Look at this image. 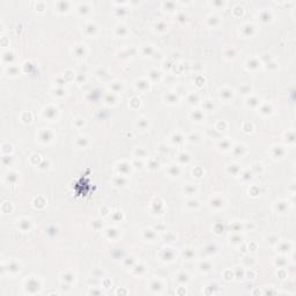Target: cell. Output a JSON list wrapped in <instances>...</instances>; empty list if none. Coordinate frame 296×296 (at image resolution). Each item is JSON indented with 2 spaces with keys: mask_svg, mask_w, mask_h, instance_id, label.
Here are the masks:
<instances>
[{
  "mask_svg": "<svg viewBox=\"0 0 296 296\" xmlns=\"http://www.w3.org/2000/svg\"><path fill=\"white\" fill-rule=\"evenodd\" d=\"M246 104H248L249 106H259V101L257 100L256 97H253V98H248V100H246Z\"/></svg>",
  "mask_w": 296,
  "mask_h": 296,
  "instance_id": "53",
  "label": "cell"
},
{
  "mask_svg": "<svg viewBox=\"0 0 296 296\" xmlns=\"http://www.w3.org/2000/svg\"><path fill=\"white\" fill-rule=\"evenodd\" d=\"M212 6H214V7H225L226 6V2L225 1H212V2H210Z\"/></svg>",
  "mask_w": 296,
  "mask_h": 296,
  "instance_id": "58",
  "label": "cell"
},
{
  "mask_svg": "<svg viewBox=\"0 0 296 296\" xmlns=\"http://www.w3.org/2000/svg\"><path fill=\"white\" fill-rule=\"evenodd\" d=\"M116 168H117V170H118V172H119L121 175L127 176L131 172L132 164H130V163H127V162H124V161H123V162H119Z\"/></svg>",
  "mask_w": 296,
  "mask_h": 296,
  "instance_id": "7",
  "label": "cell"
},
{
  "mask_svg": "<svg viewBox=\"0 0 296 296\" xmlns=\"http://www.w3.org/2000/svg\"><path fill=\"white\" fill-rule=\"evenodd\" d=\"M144 237H145L146 240H148V241L155 240L156 238L155 231L152 230V229H146V230H144Z\"/></svg>",
  "mask_w": 296,
  "mask_h": 296,
  "instance_id": "33",
  "label": "cell"
},
{
  "mask_svg": "<svg viewBox=\"0 0 296 296\" xmlns=\"http://www.w3.org/2000/svg\"><path fill=\"white\" fill-rule=\"evenodd\" d=\"M210 205L213 208H221L225 206V200L221 198V197H214L212 198L211 201H210Z\"/></svg>",
  "mask_w": 296,
  "mask_h": 296,
  "instance_id": "16",
  "label": "cell"
},
{
  "mask_svg": "<svg viewBox=\"0 0 296 296\" xmlns=\"http://www.w3.org/2000/svg\"><path fill=\"white\" fill-rule=\"evenodd\" d=\"M38 140L43 144H49L53 140V132L50 129H40L38 133Z\"/></svg>",
  "mask_w": 296,
  "mask_h": 296,
  "instance_id": "3",
  "label": "cell"
},
{
  "mask_svg": "<svg viewBox=\"0 0 296 296\" xmlns=\"http://www.w3.org/2000/svg\"><path fill=\"white\" fill-rule=\"evenodd\" d=\"M5 181L8 184H15L19 181V174L16 171H8L5 175Z\"/></svg>",
  "mask_w": 296,
  "mask_h": 296,
  "instance_id": "11",
  "label": "cell"
},
{
  "mask_svg": "<svg viewBox=\"0 0 296 296\" xmlns=\"http://www.w3.org/2000/svg\"><path fill=\"white\" fill-rule=\"evenodd\" d=\"M56 7H57V10L59 13H67L70 10L71 4L68 1H57L56 2Z\"/></svg>",
  "mask_w": 296,
  "mask_h": 296,
  "instance_id": "14",
  "label": "cell"
},
{
  "mask_svg": "<svg viewBox=\"0 0 296 296\" xmlns=\"http://www.w3.org/2000/svg\"><path fill=\"white\" fill-rule=\"evenodd\" d=\"M155 30H157V31H166L167 29H168V25H167L166 22L164 21H157L155 23Z\"/></svg>",
  "mask_w": 296,
  "mask_h": 296,
  "instance_id": "34",
  "label": "cell"
},
{
  "mask_svg": "<svg viewBox=\"0 0 296 296\" xmlns=\"http://www.w3.org/2000/svg\"><path fill=\"white\" fill-rule=\"evenodd\" d=\"M75 142H76V145L79 146V147H83V148L89 145V140H88V138H87V136H78V138H76V140H75Z\"/></svg>",
  "mask_w": 296,
  "mask_h": 296,
  "instance_id": "26",
  "label": "cell"
},
{
  "mask_svg": "<svg viewBox=\"0 0 296 296\" xmlns=\"http://www.w3.org/2000/svg\"><path fill=\"white\" fill-rule=\"evenodd\" d=\"M206 22H207V25H213V27H215V25H219L221 23V20L220 17L217 15H215V14H211V15H208L207 17H206Z\"/></svg>",
  "mask_w": 296,
  "mask_h": 296,
  "instance_id": "17",
  "label": "cell"
},
{
  "mask_svg": "<svg viewBox=\"0 0 296 296\" xmlns=\"http://www.w3.org/2000/svg\"><path fill=\"white\" fill-rule=\"evenodd\" d=\"M199 268L201 272H208L212 270V264L210 261H201L199 264Z\"/></svg>",
  "mask_w": 296,
  "mask_h": 296,
  "instance_id": "38",
  "label": "cell"
},
{
  "mask_svg": "<svg viewBox=\"0 0 296 296\" xmlns=\"http://www.w3.org/2000/svg\"><path fill=\"white\" fill-rule=\"evenodd\" d=\"M76 10L80 13L81 15H86L87 13H89L90 7H89V5L87 2H80L79 5L76 6Z\"/></svg>",
  "mask_w": 296,
  "mask_h": 296,
  "instance_id": "19",
  "label": "cell"
},
{
  "mask_svg": "<svg viewBox=\"0 0 296 296\" xmlns=\"http://www.w3.org/2000/svg\"><path fill=\"white\" fill-rule=\"evenodd\" d=\"M161 288H162V283H161L160 280H153L151 282V289L154 290L155 289L156 291H160Z\"/></svg>",
  "mask_w": 296,
  "mask_h": 296,
  "instance_id": "42",
  "label": "cell"
},
{
  "mask_svg": "<svg viewBox=\"0 0 296 296\" xmlns=\"http://www.w3.org/2000/svg\"><path fill=\"white\" fill-rule=\"evenodd\" d=\"M116 101H117V98H116V96L113 95V93H111L110 94H108L106 97V102L108 103V104H115Z\"/></svg>",
  "mask_w": 296,
  "mask_h": 296,
  "instance_id": "50",
  "label": "cell"
},
{
  "mask_svg": "<svg viewBox=\"0 0 296 296\" xmlns=\"http://www.w3.org/2000/svg\"><path fill=\"white\" fill-rule=\"evenodd\" d=\"M221 98H223L225 101H229L234 97V90L230 89V88H223V89H220V93H219Z\"/></svg>",
  "mask_w": 296,
  "mask_h": 296,
  "instance_id": "13",
  "label": "cell"
},
{
  "mask_svg": "<svg viewBox=\"0 0 296 296\" xmlns=\"http://www.w3.org/2000/svg\"><path fill=\"white\" fill-rule=\"evenodd\" d=\"M225 56H226V58H228V59H234L236 56L235 49H234V48H228L227 51L225 52Z\"/></svg>",
  "mask_w": 296,
  "mask_h": 296,
  "instance_id": "44",
  "label": "cell"
},
{
  "mask_svg": "<svg viewBox=\"0 0 296 296\" xmlns=\"http://www.w3.org/2000/svg\"><path fill=\"white\" fill-rule=\"evenodd\" d=\"M115 33L117 36H125L127 34V29H126V27L124 25H116Z\"/></svg>",
  "mask_w": 296,
  "mask_h": 296,
  "instance_id": "29",
  "label": "cell"
},
{
  "mask_svg": "<svg viewBox=\"0 0 296 296\" xmlns=\"http://www.w3.org/2000/svg\"><path fill=\"white\" fill-rule=\"evenodd\" d=\"M174 257H175V251H174V249H170V248L162 249L160 253V258L163 261H172L174 260Z\"/></svg>",
  "mask_w": 296,
  "mask_h": 296,
  "instance_id": "5",
  "label": "cell"
},
{
  "mask_svg": "<svg viewBox=\"0 0 296 296\" xmlns=\"http://www.w3.org/2000/svg\"><path fill=\"white\" fill-rule=\"evenodd\" d=\"M230 242L233 244H236V243H241L242 242V237L240 235H235L230 237Z\"/></svg>",
  "mask_w": 296,
  "mask_h": 296,
  "instance_id": "57",
  "label": "cell"
},
{
  "mask_svg": "<svg viewBox=\"0 0 296 296\" xmlns=\"http://www.w3.org/2000/svg\"><path fill=\"white\" fill-rule=\"evenodd\" d=\"M190 117L196 121H201L204 119V113L201 112V110H193L190 113Z\"/></svg>",
  "mask_w": 296,
  "mask_h": 296,
  "instance_id": "24",
  "label": "cell"
},
{
  "mask_svg": "<svg viewBox=\"0 0 296 296\" xmlns=\"http://www.w3.org/2000/svg\"><path fill=\"white\" fill-rule=\"evenodd\" d=\"M55 95H57V96H64V95H65V90H64V89H61V88H59V89L55 90Z\"/></svg>",
  "mask_w": 296,
  "mask_h": 296,
  "instance_id": "62",
  "label": "cell"
},
{
  "mask_svg": "<svg viewBox=\"0 0 296 296\" xmlns=\"http://www.w3.org/2000/svg\"><path fill=\"white\" fill-rule=\"evenodd\" d=\"M187 139L191 142H198V141H200V136H198L197 133H191L190 136H187Z\"/></svg>",
  "mask_w": 296,
  "mask_h": 296,
  "instance_id": "54",
  "label": "cell"
},
{
  "mask_svg": "<svg viewBox=\"0 0 296 296\" xmlns=\"http://www.w3.org/2000/svg\"><path fill=\"white\" fill-rule=\"evenodd\" d=\"M202 106H204V109L205 110H213L214 109V103H213V101H205L204 102V104H202Z\"/></svg>",
  "mask_w": 296,
  "mask_h": 296,
  "instance_id": "52",
  "label": "cell"
},
{
  "mask_svg": "<svg viewBox=\"0 0 296 296\" xmlns=\"http://www.w3.org/2000/svg\"><path fill=\"white\" fill-rule=\"evenodd\" d=\"M186 206L190 207V208H197V207L199 206V201L197 200V199H194V198H191V199H189Z\"/></svg>",
  "mask_w": 296,
  "mask_h": 296,
  "instance_id": "48",
  "label": "cell"
},
{
  "mask_svg": "<svg viewBox=\"0 0 296 296\" xmlns=\"http://www.w3.org/2000/svg\"><path fill=\"white\" fill-rule=\"evenodd\" d=\"M159 166H160V163H159V161L155 160V159H151V160H149V162H148V168H149V169H152V170L157 169V168H159Z\"/></svg>",
  "mask_w": 296,
  "mask_h": 296,
  "instance_id": "46",
  "label": "cell"
},
{
  "mask_svg": "<svg viewBox=\"0 0 296 296\" xmlns=\"http://www.w3.org/2000/svg\"><path fill=\"white\" fill-rule=\"evenodd\" d=\"M217 146H219L220 149H223V151H228V149L231 148V144L228 139H222V140H220L219 144H217Z\"/></svg>",
  "mask_w": 296,
  "mask_h": 296,
  "instance_id": "27",
  "label": "cell"
},
{
  "mask_svg": "<svg viewBox=\"0 0 296 296\" xmlns=\"http://www.w3.org/2000/svg\"><path fill=\"white\" fill-rule=\"evenodd\" d=\"M184 255H186V257H187V258H189V259H191V258H192V257L194 256V253H193V252H192V251H189V250H186L185 252H184Z\"/></svg>",
  "mask_w": 296,
  "mask_h": 296,
  "instance_id": "64",
  "label": "cell"
},
{
  "mask_svg": "<svg viewBox=\"0 0 296 296\" xmlns=\"http://www.w3.org/2000/svg\"><path fill=\"white\" fill-rule=\"evenodd\" d=\"M111 89H112V93H115V94H121V91H123V89H124V87H123V83H121V82L115 81V82L111 85Z\"/></svg>",
  "mask_w": 296,
  "mask_h": 296,
  "instance_id": "25",
  "label": "cell"
},
{
  "mask_svg": "<svg viewBox=\"0 0 296 296\" xmlns=\"http://www.w3.org/2000/svg\"><path fill=\"white\" fill-rule=\"evenodd\" d=\"M136 127H139L140 130L145 131L146 129L148 127V121L145 119V118H140V119H138V121L136 123Z\"/></svg>",
  "mask_w": 296,
  "mask_h": 296,
  "instance_id": "35",
  "label": "cell"
},
{
  "mask_svg": "<svg viewBox=\"0 0 296 296\" xmlns=\"http://www.w3.org/2000/svg\"><path fill=\"white\" fill-rule=\"evenodd\" d=\"M36 8L38 12H43L45 10V4L44 2H36Z\"/></svg>",
  "mask_w": 296,
  "mask_h": 296,
  "instance_id": "60",
  "label": "cell"
},
{
  "mask_svg": "<svg viewBox=\"0 0 296 296\" xmlns=\"http://www.w3.org/2000/svg\"><path fill=\"white\" fill-rule=\"evenodd\" d=\"M12 152H13V146L10 145V142H2V145H1L2 155H10Z\"/></svg>",
  "mask_w": 296,
  "mask_h": 296,
  "instance_id": "23",
  "label": "cell"
},
{
  "mask_svg": "<svg viewBox=\"0 0 296 296\" xmlns=\"http://www.w3.org/2000/svg\"><path fill=\"white\" fill-rule=\"evenodd\" d=\"M21 121L23 123H30L31 121V113L30 112H23L21 116Z\"/></svg>",
  "mask_w": 296,
  "mask_h": 296,
  "instance_id": "51",
  "label": "cell"
},
{
  "mask_svg": "<svg viewBox=\"0 0 296 296\" xmlns=\"http://www.w3.org/2000/svg\"><path fill=\"white\" fill-rule=\"evenodd\" d=\"M134 154H136V156L139 159V157H144V156L146 155V151L145 149H142V148H136V152H134Z\"/></svg>",
  "mask_w": 296,
  "mask_h": 296,
  "instance_id": "55",
  "label": "cell"
},
{
  "mask_svg": "<svg viewBox=\"0 0 296 296\" xmlns=\"http://www.w3.org/2000/svg\"><path fill=\"white\" fill-rule=\"evenodd\" d=\"M272 19V13L270 12V10H264L260 12V20L264 21V22H268V21H271Z\"/></svg>",
  "mask_w": 296,
  "mask_h": 296,
  "instance_id": "31",
  "label": "cell"
},
{
  "mask_svg": "<svg viewBox=\"0 0 296 296\" xmlns=\"http://www.w3.org/2000/svg\"><path fill=\"white\" fill-rule=\"evenodd\" d=\"M6 74L8 76H16L20 72V68L16 65H8L6 67Z\"/></svg>",
  "mask_w": 296,
  "mask_h": 296,
  "instance_id": "18",
  "label": "cell"
},
{
  "mask_svg": "<svg viewBox=\"0 0 296 296\" xmlns=\"http://www.w3.org/2000/svg\"><path fill=\"white\" fill-rule=\"evenodd\" d=\"M233 151H234V154L235 155H238V156H243L244 154H245L246 152V148L244 145H241V144H238V145H236L234 148H233Z\"/></svg>",
  "mask_w": 296,
  "mask_h": 296,
  "instance_id": "22",
  "label": "cell"
},
{
  "mask_svg": "<svg viewBox=\"0 0 296 296\" xmlns=\"http://www.w3.org/2000/svg\"><path fill=\"white\" fill-rule=\"evenodd\" d=\"M17 227L22 231H29L31 228V221L28 217H21L20 220H17Z\"/></svg>",
  "mask_w": 296,
  "mask_h": 296,
  "instance_id": "8",
  "label": "cell"
},
{
  "mask_svg": "<svg viewBox=\"0 0 296 296\" xmlns=\"http://www.w3.org/2000/svg\"><path fill=\"white\" fill-rule=\"evenodd\" d=\"M198 98H199V96L197 95L196 93H191L190 96H189V101H190V103H192V101L197 102V101H198ZM194 102H193V103H194Z\"/></svg>",
  "mask_w": 296,
  "mask_h": 296,
  "instance_id": "59",
  "label": "cell"
},
{
  "mask_svg": "<svg viewBox=\"0 0 296 296\" xmlns=\"http://www.w3.org/2000/svg\"><path fill=\"white\" fill-rule=\"evenodd\" d=\"M164 100L168 102V103H171V104H175L178 102V97L176 94H172V93H168L164 95Z\"/></svg>",
  "mask_w": 296,
  "mask_h": 296,
  "instance_id": "30",
  "label": "cell"
},
{
  "mask_svg": "<svg viewBox=\"0 0 296 296\" xmlns=\"http://www.w3.org/2000/svg\"><path fill=\"white\" fill-rule=\"evenodd\" d=\"M259 65H260V63H259V60L257 58H250L249 60L246 61L248 70H256V68L259 67Z\"/></svg>",
  "mask_w": 296,
  "mask_h": 296,
  "instance_id": "20",
  "label": "cell"
},
{
  "mask_svg": "<svg viewBox=\"0 0 296 296\" xmlns=\"http://www.w3.org/2000/svg\"><path fill=\"white\" fill-rule=\"evenodd\" d=\"M85 123H86L85 119H83V118H81V117H78L75 121H74V124H75L78 127H82V126L85 125Z\"/></svg>",
  "mask_w": 296,
  "mask_h": 296,
  "instance_id": "56",
  "label": "cell"
},
{
  "mask_svg": "<svg viewBox=\"0 0 296 296\" xmlns=\"http://www.w3.org/2000/svg\"><path fill=\"white\" fill-rule=\"evenodd\" d=\"M96 31H97V25H96L95 22H93V21H89V22H87L85 25V33L87 34L88 36H94L96 34Z\"/></svg>",
  "mask_w": 296,
  "mask_h": 296,
  "instance_id": "9",
  "label": "cell"
},
{
  "mask_svg": "<svg viewBox=\"0 0 296 296\" xmlns=\"http://www.w3.org/2000/svg\"><path fill=\"white\" fill-rule=\"evenodd\" d=\"M228 171H229L230 174H233L234 176H237L238 175V171H240V168H238L237 164H230L229 168H228Z\"/></svg>",
  "mask_w": 296,
  "mask_h": 296,
  "instance_id": "49",
  "label": "cell"
},
{
  "mask_svg": "<svg viewBox=\"0 0 296 296\" xmlns=\"http://www.w3.org/2000/svg\"><path fill=\"white\" fill-rule=\"evenodd\" d=\"M93 226H94L95 229H100L101 227H102V223H101L100 220H95L94 222H93Z\"/></svg>",
  "mask_w": 296,
  "mask_h": 296,
  "instance_id": "61",
  "label": "cell"
},
{
  "mask_svg": "<svg viewBox=\"0 0 296 296\" xmlns=\"http://www.w3.org/2000/svg\"><path fill=\"white\" fill-rule=\"evenodd\" d=\"M40 283L38 282V280L37 279H34V278H28L27 280H25V290L29 291V293H33V288L35 289V291H38V289H40Z\"/></svg>",
  "mask_w": 296,
  "mask_h": 296,
  "instance_id": "4",
  "label": "cell"
},
{
  "mask_svg": "<svg viewBox=\"0 0 296 296\" xmlns=\"http://www.w3.org/2000/svg\"><path fill=\"white\" fill-rule=\"evenodd\" d=\"M58 113H59L58 109L53 106H45V108L43 109V111H42L43 117H44L45 119H49V121H53V119H56V118L58 117Z\"/></svg>",
  "mask_w": 296,
  "mask_h": 296,
  "instance_id": "2",
  "label": "cell"
},
{
  "mask_svg": "<svg viewBox=\"0 0 296 296\" xmlns=\"http://www.w3.org/2000/svg\"><path fill=\"white\" fill-rule=\"evenodd\" d=\"M184 192H185L187 196H193L197 192V186L193 185V184H187V185H185V187H184Z\"/></svg>",
  "mask_w": 296,
  "mask_h": 296,
  "instance_id": "32",
  "label": "cell"
},
{
  "mask_svg": "<svg viewBox=\"0 0 296 296\" xmlns=\"http://www.w3.org/2000/svg\"><path fill=\"white\" fill-rule=\"evenodd\" d=\"M179 174H181V168H179V166H176V164L170 166V168H169V175L172 176V177H177Z\"/></svg>",
  "mask_w": 296,
  "mask_h": 296,
  "instance_id": "36",
  "label": "cell"
},
{
  "mask_svg": "<svg viewBox=\"0 0 296 296\" xmlns=\"http://www.w3.org/2000/svg\"><path fill=\"white\" fill-rule=\"evenodd\" d=\"M113 183H115V185L117 186H126V184H127V178H126V176L124 175L116 176L115 179H113Z\"/></svg>",
  "mask_w": 296,
  "mask_h": 296,
  "instance_id": "21",
  "label": "cell"
},
{
  "mask_svg": "<svg viewBox=\"0 0 296 296\" xmlns=\"http://www.w3.org/2000/svg\"><path fill=\"white\" fill-rule=\"evenodd\" d=\"M177 280L179 281V282H187V281L190 280V279H189V274L185 273V272H182V273H179L178 276H177Z\"/></svg>",
  "mask_w": 296,
  "mask_h": 296,
  "instance_id": "47",
  "label": "cell"
},
{
  "mask_svg": "<svg viewBox=\"0 0 296 296\" xmlns=\"http://www.w3.org/2000/svg\"><path fill=\"white\" fill-rule=\"evenodd\" d=\"M162 6H163V8L164 10H175L176 7V2H174V1H164V2H162Z\"/></svg>",
  "mask_w": 296,
  "mask_h": 296,
  "instance_id": "43",
  "label": "cell"
},
{
  "mask_svg": "<svg viewBox=\"0 0 296 296\" xmlns=\"http://www.w3.org/2000/svg\"><path fill=\"white\" fill-rule=\"evenodd\" d=\"M1 211H2V213H10L13 211V205L10 204V201H5L1 205Z\"/></svg>",
  "mask_w": 296,
  "mask_h": 296,
  "instance_id": "40",
  "label": "cell"
},
{
  "mask_svg": "<svg viewBox=\"0 0 296 296\" xmlns=\"http://www.w3.org/2000/svg\"><path fill=\"white\" fill-rule=\"evenodd\" d=\"M178 161L181 162V163H187L189 161H190V155L186 153V152H182L181 154L178 155Z\"/></svg>",
  "mask_w": 296,
  "mask_h": 296,
  "instance_id": "41",
  "label": "cell"
},
{
  "mask_svg": "<svg viewBox=\"0 0 296 296\" xmlns=\"http://www.w3.org/2000/svg\"><path fill=\"white\" fill-rule=\"evenodd\" d=\"M240 31H242V34L246 37L251 36L253 33H255V25L252 23H245V25H242V28L240 29Z\"/></svg>",
  "mask_w": 296,
  "mask_h": 296,
  "instance_id": "12",
  "label": "cell"
},
{
  "mask_svg": "<svg viewBox=\"0 0 296 296\" xmlns=\"http://www.w3.org/2000/svg\"><path fill=\"white\" fill-rule=\"evenodd\" d=\"M161 76H162V73H161L160 71L152 70L151 72H149V78H151L153 81H159L161 79Z\"/></svg>",
  "mask_w": 296,
  "mask_h": 296,
  "instance_id": "37",
  "label": "cell"
},
{
  "mask_svg": "<svg viewBox=\"0 0 296 296\" xmlns=\"http://www.w3.org/2000/svg\"><path fill=\"white\" fill-rule=\"evenodd\" d=\"M259 112H260V113H263V115H268V113H271V112H272L271 106H267V104H261L260 109H259Z\"/></svg>",
  "mask_w": 296,
  "mask_h": 296,
  "instance_id": "45",
  "label": "cell"
},
{
  "mask_svg": "<svg viewBox=\"0 0 296 296\" xmlns=\"http://www.w3.org/2000/svg\"><path fill=\"white\" fill-rule=\"evenodd\" d=\"M136 87L138 90L140 91H146L149 89V81L146 80V79H138L136 81Z\"/></svg>",
  "mask_w": 296,
  "mask_h": 296,
  "instance_id": "10",
  "label": "cell"
},
{
  "mask_svg": "<svg viewBox=\"0 0 296 296\" xmlns=\"http://www.w3.org/2000/svg\"><path fill=\"white\" fill-rule=\"evenodd\" d=\"M106 235L108 238H110V240H115L117 236L119 235V233H118V230L116 229V228H108L106 230Z\"/></svg>",
  "mask_w": 296,
  "mask_h": 296,
  "instance_id": "28",
  "label": "cell"
},
{
  "mask_svg": "<svg viewBox=\"0 0 296 296\" xmlns=\"http://www.w3.org/2000/svg\"><path fill=\"white\" fill-rule=\"evenodd\" d=\"M171 141L174 144H176V145H178V144H181V142L184 141V136H182L179 132H177V133H174V136L171 138Z\"/></svg>",
  "mask_w": 296,
  "mask_h": 296,
  "instance_id": "39",
  "label": "cell"
},
{
  "mask_svg": "<svg viewBox=\"0 0 296 296\" xmlns=\"http://www.w3.org/2000/svg\"><path fill=\"white\" fill-rule=\"evenodd\" d=\"M233 227H234V230L235 231H240L241 230V228H242V225L241 223H233Z\"/></svg>",
  "mask_w": 296,
  "mask_h": 296,
  "instance_id": "63",
  "label": "cell"
},
{
  "mask_svg": "<svg viewBox=\"0 0 296 296\" xmlns=\"http://www.w3.org/2000/svg\"><path fill=\"white\" fill-rule=\"evenodd\" d=\"M14 59H15V56H14V53L10 50L2 51V53H1V61H2L4 64H7V66L13 65Z\"/></svg>",
  "mask_w": 296,
  "mask_h": 296,
  "instance_id": "6",
  "label": "cell"
},
{
  "mask_svg": "<svg viewBox=\"0 0 296 296\" xmlns=\"http://www.w3.org/2000/svg\"><path fill=\"white\" fill-rule=\"evenodd\" d=\"M73 51H74L75 57H78V58H83L86 56V52H87L85 44H78V45H75Z\"/></svg>",
  "mask_w": 296,
  "mask_h": 296,
  "instance_id": "15",
  "label": "cell"
},
{
  "mask_svg": "<svg viewBox=\"0 0 296 296\" xmlns=\"http://www.w3.org/2000/svg\"><path fill=\"white\" fill-rule=\"evenodd\" d=\"M2 271L10 273V274H16L21 271V264L16 260H10L7 263H2Z\"/></svg>",
  "mask_w": 296,
  "mask_h": 296,
  "instance_id": "1",
  "label": "cell"
}]
</instances>
